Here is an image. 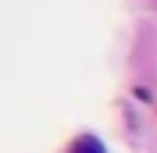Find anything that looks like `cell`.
Wrapping results in <instances>:
<instances>
[{
  "mask_svg": "<svg viewBox=\"0 0 157 153\" xmlns=\"http://www.w3.org/2000/svg\"><path fill=\"white\" fill-rule=\"evenodd\" d=\"M64 153H107V146L100 143L97 135H89V132H82V135H75L68 146H64Z\"/></svg>",
  "mask_w": 157,
  "mask_h": 153,
  "instance_id": "1",
  "label": "cell"
}]
</instances>
